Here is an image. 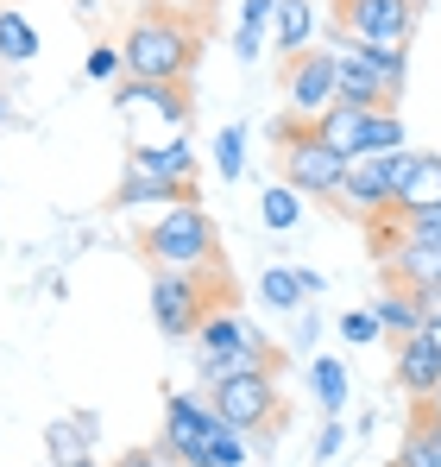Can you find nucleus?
I'll use <instances>...</instances> for the list:
<instances>
[{
    "instance_id": "b1692460",
    "label": "nucleus",
    "mask_w": 441,
    "mask_h": 467,
    "mask_svg": "<svg viewBox=\"0 0 441 467\" xmlns=\"http://www.w3.org/2000/svg\"><path fill=\"white\" fill-rule=\"evenodd\" d=\"M391 158V152H404V120H397V108H372L366 114V140H360V152L354 158Z\"/></svg>"
},
{
    "instance_id": "7c9ffc66",
    "label": "nucleus",
    "mask_w": 441,
    "mask_h": 467,
    "mask_svg": "<svg viewBox=\"0 0 441 467\" xmlns=\"http://www.w3.org/2000/svg\"><path fill=\"white\" fill-rule=\"evenodd\" d=\"M272 19H278V0H240V26H246V32H259V38H265V32H272Z\"/></svg>"
},
{
    "instance_id": "7ed1b4c3",
    "label": "nucleus",
    "mask_w": 441,
    "mask_h": 467,
    "mask_svg": "<svg viewBox=\"0 0 441 467\" xmlns=\"http://www.w3.org/2000/svg\"><path fill=\"white\" fill-rule=\"evenodd\" d=\"M209 272H215V265H196V272L158 265V272H151V322H158V335L196 341V328H202L209 310L220 304V291L209 285Z\"/></svg>"
},
{
    "instance_id": "423d86ee",
    "label": "nucleus",
    "mask_w": 441,
    "mask_h": 467,
    "mask_svg": "<svg viewBox=\"0 0 441 467\" xmlns=\"http://www.w3.org/2000/svg\"><path fill=\"white\" fill-rule=\"evenodd\" d=\"M220 417L202 391H170L164 398V455L183 467H202L209 462V442H215Z\"/></svg>"
},
{
    "instance_id": "5701e85b",
    "label": "nucleus",
    "mask_w": 441,
    "mask_h": 467,
    "mask_svg": "<svg viewBox=\"0 0 441 467\" xmlns=\"http://www.w3.org/2000/svg\"><path fill=\"white\" fill-rule=\"evenodd\" d=\"M38 57V32L19 6H0V64H32Z\"/></svg>"
},
{
    "instance_id": "a878e982",
    "label": "nucleus",
    "mask_w": 441,
    "mask_h": 467,
    "mask_svg": "<svg viewBox=\"0 0 441 467\" xmlns=\"http://www.w3.org/2000/svg\"><path fill=\"white\" fill-rule=\"evenodd\" d=\"M215 171L227 177V183H240V177H246V127H240V120L215 133Z\"/></svg>"
},
{
    "instance_id": "c85d7f7f",
    "label": "nucleus",
    "mask_w": 441,
    "mask_h": 467,
    "mask_svg": "<svg viewBox=\"0 0 441 467\" xmlns=\"http://www.w3.org/2000/svg\"><path fill=\"white\" fill-rule=\"evenodd\" d=\"M341 335H347V341H354V348H366V341H378V335H385V322H378V310H347L341 316Z\"/></svg>"
},
{
    "instance_id": "f8f14e48",
    "label": "nucleus",
    "mask_w": 441,
    "mask_h": 467,
    "mask_svg": "<svg viewBox=\"0 0 441 467\" xmlns=\"http://www.w3.org/2000/svg\"><path fill=\"white\" fill-rule=\"evenodd\" d=\"M114 108H120V114L158 108V120H164L170 133H183V127H190V95H183V82H139V77H120V88H114Z\"/></svg>"
},
{
    "instance_id": "4c0bfd02",
    "label": "nucleus",
    "mask_w": 441,
    "mask_h": 467,
    "mask_svg": "<svg viewBox=\"0 0 441 467\" xmlns=\"http://www.w3.org/2000/svg\"><path fill=\"white\" fill-rule=\"evenodd\" d=\"M423 335H429V348H436V354H441V310L429 316V322H423Z\"/></svg>"
},
{
    "instance_id": "412c9836",
    "label": "nucleus",
    "mask_w": 441,
    "mask_h": 467,
    "mask_svg": "<svg viewBox=\"0 0 441 467\" xmlns=\"http://www.w3.org/2000/svg\"><path fill=\"white\" fill-rule=\"evenodd\" d=\"M259 304L278 316H296L309 304V291H303V278H296V265H272V272H259Z\"/></svg>"
},
{
    "instance_id": "6e6552de",
    "label": "nucleus",
    "mask_w": 441,
    "mask_h": 467,
    "mask_svg": "<svg viewBox=\"0 0 441 467\" xmlns=\"http://www.w3.org/2000/svg\"><path fill=\"white\" fill-rule=\"evenodd\" d=\"M416 0H341V38L354 45H410Z\"/></svg>"
},
{
    "instance_id": "e433bc0d",
    "label": "nucleus",
    "mask_w": 441,
    "mask_h": 467,
    "mask_svg": "<svg viewBox=\"0 0 441 467\" xmlns=\"http://www.w3.org/2000/svg\"><path fill=\"white\" fill-rule=\"evenodd\" d=\"M296 278H303V291H309V297H322V291H328V278H322V272H309V265H296Z\"/></svg>"
},
{
    "instance_id": "0eeeda50",
    "label": "nucleus",
    "mask_w": 441,
    "mask_h": 467,
    "mask_svg": "<svg viewBox=\"0 0 441 467\" xmlns=\"http://www.w3.org/2000/svg\"><path fill=\"white\" fill-rule=\"evenodd\" d=\"M341 177H347V152H334L315 127L296 146H284V183L303 190L309 202H334L341 196Z\"/></svg>"
},
{
    "instance_id": "f03ea898",
    "label": "nucleus",
    "mask_w": 441,
    "mask_h": 467,
    "mask_svg": "<svg viewBox=\"0 0 441 467\" xmlns=\"http://www.w3.org/2000/svg\"><path fill=\"white\" fill-rule=\"evenodd\" d=\"M246 367H278V348L240 310H209V322L196 328V373L220 379V373H246Z\"/></svg>"
},
{
    "instance_id": "4be33fe9",
    "label": "nucleus",
    "mask_w": 441,
    "mask_h": 467,
    "mask_svg": "<svg viewBox=\"0 0 441 467\" xmlns=\"http://www.w3.org/2000/svg\"><path fill=\"white\" fill-rule=\"evenodd\" d=\"M309 391H315V410L322 417H341V404H347V367L341 360H309Z\"/></svg>"
},
{
    "instance_id": "39448f33",
    "label": "nucleus",
    "mask_w": 441,
    "mask_h": 467,
    "mask_svg": "<svg viewBox=\"0 0 441 467\" xmlns=\"http://www.w3.org/2000/svg\"><path fill=\"white\" fill-rule=\"evenodd\" d=\"M209 404H215V417L227 423V430H246V436L272 430L278 410H284L278 367H246V373H220V379H209Z\"/></svg>"
},
{
    "instance_id": "393cba45",
    "label": "nucleus",
    "mask_w": 441,
    "mask_h": 467,
    "mask_svg": "<svg viewBox=\"0 0 441 467\" xmlns=\"http://www.w3.org/2000/svg\"><path fill=\"white\" fill-rule=\"evenodd\" d=\"M259 222L272 234H291L296 222H303V190H291V183H272L265 196H259Z\"/></svg>"
},
{
    "instance_id": "79ce46f5",
    "label": "nucleus",
    "mask_w": 441,
    "mask_h": 467,
    "mask_svg": "<svg viewBox=\"0 0 441 467\" xmlns=\"http://www.w3.org/2000/svg\"><path fill=\"white\" fill-rule=\"evenodd\" d=\"M164 6H170V13H177V6H196V0H164Z\"/></svg>"
},
{
    "instance_id": "cd10ccee",
    "label": "nucleus",
    "mask_w": 441,
    "mask_h": 467,
    "mask_svg": "<svg viewBox=\"0 0 441 467\" xmlns=\"http://www.w3.org/2000/svg\"><path fill=\"white\" fill-rule=\"evenodd\" d=\"M82 77L88 82H120L127 77V51H120V45H95V51L82 57Z\"/></svg>"
},
{
    "instance_id": "2eb2a0df",
    "label": "nucleus",
    "mask_w": 441,
    "mask_h": 467,
    "mask_svg": "<svg viewBox=\"0 0 441 467\" xmlns=\"http://www.w3.org/2000/svg\"><path fill=\"white\" fill-rule=\"evenodd\" d=\"M397 386L410 391L416 404L441 386V354L429 348V335H410V341H397Z\"/></svg>"
},
{
    "instance_id": "bb28decb",
    "label": "nucleus",
    "mask_w": 441,
    "mask_h": 467,
    "mask_svg": "<svg viewBox=\"0 0 441 467\" xmlns=\"http://www.w3.org/2000/svg\"><path fill=\"white\" fill-rule=\"evenodd\" d=\"M360 51L372 57V70L391 82V95H404V82H410V51H404V45H360Z\"/></svg>"
},
{
    "instance_id": "a211bd4d",
    "label": "nucleus",
    "mask_w": 441,
    "mask_h": 467,
    "mask_svg": "<svg viewBox=\"0 0 441 467\" xmlns=\"http://www.w3.org/2000/svg\"><path fill=\"white\" fill-rule=\"evenodd\" d=\"M366 101H334V108H328V114H315V133H322V140H328V146H334V152H360V140H366Z\"/></svg>"
},
{
    "instance_id": "4468645a",
    "label": "nucleus",
    "mask_w": 441,
    "mask_h": 467,
    "mask_svg": "<svg viewBox=\"0 0 441 467\" xmlns=\"http://www.w3.org/2000/svg\"><path fill=\"white\" fill-rule=\"evenodd\" d=\"M391 285H410V291H436L441 297V240L404 228V240L391 246Z\"/></svg>"
},
{
    "instance_id": "aec40b11",
    "label": "nucleus",
    "mask_w": 441,
    "mask_h": 467,
    "mask_svg": "<svg viewBox=\"0 0 441 467\" xmlns=\"http://www.w3.org/2000/svg\"><path fill=\"white\" fill-rule=\"evenodd\" d=\"M95 410H82V417H70V423H51L45 430V442H51V462L57 467H70V462H82V455H95L88 442H95Z\"/></svg>"
},
{
    "instance_id": "f257e3e1",
    "label": "nucleus",
    "mask_w": 441,
    "mask_h": 467,
    "mask_svg": "<svg viewBox=\"0 0 441 467\" xmlns=\"http://www.w3.org/2000/svg\"><path fill=\"white\" fill-rule=\"evenodd\" d=\"M120 51H127V77L190 82V70H196V26H190L183 13H170V6H151V13H139V19L127 26Z\"/></svg>"
},
{
    "instance_id": "6ab92c4d",
    "label": "nucleus",
    "mask_w": 441,
    "mask_h": 467,
    "mask_svg": "<svg viewBox=\"0 0 441 467\" xmlns=\"http://www.w3.org/2000/svg\"><path fill=\"white\" fill-rule=\"evenodd\" d=\"M272 38L284 57H303L309 38H315V6L309 0H278V19H272Z\"/></svg>"
},
{
    "instance_id": "473e14b6",
    "label": "nucleus",
    "mask_w": 441,
    "mask_h": 467,
    "mask_svg": "<svg viewBox=\"0 0 441 467\" xmlns=\"http://www.w3.org/2000/svg\"><path fill=\"white\" fill-rule=\"evenodd\" d=\"M259 45H265L259 32H246V26L233 32V57H240V64H259Z\"/></svg>"
},
{
    "instance_id": "ddd939ff",
    "label": "nucleus",
    "mask_w": 441,
    "mask_h": 467,
    "mask_svg": "<svg viewBox=\"0 0 441 467\" xmlns=\"http://www.w3.org/2000/svg\"><path fill=\"white\" fill-rule=\"evenodd\" d=\"M334 77H341V101H366V108H391V101H397L391 82L372 70V57L354 45V38L334 45Z\"/></svg>"
},
{
    "instance_id": "dca6fc26",
    "label": "nucleus",
    "mask_w": 441,
    "mask_h": 467,
    "mask_svg": "<svg viewBox=\"0 0 441 467\" xmlns=\"http://www.w3.org/2000/svg\"><path fill=\"white\" fill-rule=\"evenodd\" d=\"M183 196H196V190H183V183H170V177H158L146 164H133L127 158V177H120V190H114V209H146V202H183Z\"/></svg>"
},
{
    "instance_id": "20e7f679",
    "label": "nucleus",
    "mask_w": 441,
    "mask_h": 467,
    "mask_svg": "<svg viewBox=\"0 0 441 467\" xmlns=\"http://www.w3.org/2000/svg\"><path fill=\"white\" fill-rule=\"evenodd\" d=\"M215 222H209V209L196 202V196H183V202H170V209H158V222L146 228V259L151 265H183V272H196V265H215Z\"/></svg>"
},
{
    "instance_id": "2f4dec72",
    "label": "nucleus",
    "mask_w": 441,
    "mask_h": 467,
    "mask_svg": "<svg viewBox=\"0 0 441 467\" xmlns=\"http://www.w3.org/2000/svg\"><path fill=\"white\" fill-rule=\"evenodd\" d=\"M303 133H309V120H303V114H278V120H272V140H278V146H296Z\"/></svg>"
},
{
    "instance_id": "9b49d317",
    "label": "nucleus",
    "mask_w": 441,
    "mask_h": 467,
    "mask_svg": "<svg viewBox=\"0 0 441 467\" xmlns=\"http://www.w3.org/2000/svg\"><path fill=\"white\" fill-rule=\"evenodd\" d=\"M391 158H372V152L347 158V177H341V196H334L347 215H391Z\"/></svg>"
},
{
    "instance_id": "58836bf2",
    "label": "nucleus",
    "mask_w": 441,
    "mask_h": 467,
    "mask_svg": "<svg viewBox=\"0 0 441 467\" xmlns=\"http://www.w3.org/2000/svg\"><path fill=\"white\" fill-rule=\"evenodd\" d=\"M423 417H436V423H441V386L429 391V398H423Z\"/></svg>"
},
{
    "instance_id": "37998d69",
    "label": "nucleus",
    "mask_w": 441,
    "mask_h": 467,
    "mask_svg": "<svg viewBox=\"0 0 441 467\" xmlns=\"http://www.w3.org/2000/svg\"><path fill=\"white\" fill-rule=\"evenodd\" d=\"M170 467H183V462H170Z\"/></svg>"
},
{
    "instance_id": "72a5a7b5",
    "label": "nucleus",
    "mask_w": 441,
    "mask_h": 467,
    "mask_svg": "<svg viewBox=\"0 0 441 467\" xmlns=\"http://www.w3.org/2000/svg\"><path fill=\"white\" fill-rule=\"evenodd\" d=\"M410 234H423V240H441V202L429 209V215H416V222H404Z\"/></svg>"
},
{
    "instance_id": "f3484780",
    "label": "nucleus",
    "mask_w": 441,
    "mask_h": 467,
    "mask_svg": "<svg viewBox=\"0 0 441 467\" xmlns=\"http://www.w3.org/2000/svg\"><path fill=\"white\" fill-rule=\"evenodd\" d=\"M133 164H146L158 177H170V183H183V190H196V146L183 140V133H170L164 146H133Z\"/></svg>"
},
{
    "instance_id": "f704fd0d",
    "label": "nucleus",
    "mask_w": 441,
    "mask_h": 467,
    "mask_svg": "<svg viewBox=\"0 0 441 467\" xmlns=\"http://www.w3.org/2000/svg\"><path fill=\"white\" fill-rule=\"evenodd\" d=\"M114 467H170V455H158V449H133V455H120Z\"/></svg>"
},
{
    "instance_id": "1a4fd4ad",
    "label": "nucleus",
    "mask_w": 441,
    "mask_h": 467,
    "mask_svg": "<svg viewBox=\"0 0 441 467\" xmlns=\"http://www.w3.org/2000/svg\"><path fill=\"white\" fill-rule=\"evenodd\" d=\"M441 202V152H404L391 158V215L416 222Z\"/></svg>"
},
{
    "instance_id": "9d476101",
    "label": "nucleus",
    "mask_w": 441,
    "mask_h": 467,
    "mask_svg": "<svg viewBox=\"0 0 441 467\" xmlns=\"http://www.w3.org/2000/svg\"><path fill=\"white\" fill-rule=\"evenodd\" d=\"M284 101L315 127V114H328L341 101V77H334V51H303L284 64Z\"/></svg>"
},
{
    "instance_id": "a19ab883",
    "label": "nucleus",
    "mask_w": 441,
    "mask_h": 467,
    "mask_svg": "<svg viewBox=\"0 0 441 467\" xmlns=\"http://www.w3.org/2000/svg\"><path fill=\"white\" fill-rule=\"evenodd\" d=\"M70 467H101V462H95V455H82V462H70Z\"/></svg>"
},
{
    "instance_id": "c756f323",
    "label": "nucleus",
    "mask_w": 441,
    "mask_h": 467,
    "mask_svg": "<svg viewBox=\"0 0 441 467\" xmlns=\"http://www.w3.org/2000/svg\"><path fill=\"white\" fill-rule=\"evenodd\" d=\"M341 449H347V423H341V417H322V430H315V455H309V462H334Z\"/></svg>"
},
{
    "instance_id": "c9c22d12",
    "label": "nucleus",
    "mask_w": 441,
    "mask_h": 467,
    "mask_svg": "<svg viewBox=\"0 0 441 467\" xmlns=\"http://www.w3.org/2000/svg\"><path fill=\"white\" fill-rule=\"evenodd\" d=\"M315 328H322V322H315V310H309V316L296 310V348H303V354L315 348Z\"/></svg>"
},
{
    "instance_id": "ea45409f",
    "label": "nucleus",
    "mask_w": 441,
    "mask_h": 467,
    "mask_svg": "<svg viewBox=\"0 0 441 467\" xmlns=\"http://www.w3.org/2000/svg\"><path fill=\"white\" fill-rule=\"evenodd\" d=\"M6 120H13V101H6V88H0V127H6Z\"/></svg>"
}]
</instances>
